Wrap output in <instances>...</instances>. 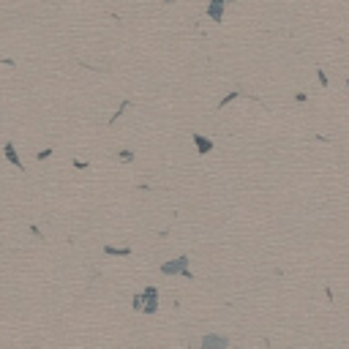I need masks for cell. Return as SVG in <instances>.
<instances>
[{
  "label": "cell",
  "instance_id": "6da1fadb",
  "mask_svg": "<svg viewBox=\"0 0 349 349\" xmlns=\"http://www.w3.org/2000/svg\"><path fill=\"white\" fill-rule=\"evenodd\" d=\"M134 308H137V311H145V314H156L158 311V289L145 287L142 295L134 297Z\"/></svg>",
  "mask_w": 349,
  "mask_h": 349
},
{
  "label": "cell",
  "instance_id": "7a4b0ae2",
  "mask_svg": "<svg viewBox=\"0 0 349 349\" xmlns=\"http://www.w3.org/2000/svg\"><path fill=\"white\" fill-rule=\"evenodd\" d=\"M161 273L164 276H191V270H188V257L169 259L166 265H161Z\"/></svg>",
  "mask_w": 349,
  "mask_h": 349
},
{
  "label": "cell",
  "instance_id": "3957f363",
  "mask_svg": "<svg viewBox=\"0 0 349 349\" xmlns=\"http://www.w3.org/2000/svg\"><path fill=\"white\" fill-rule=\"evenodd\" d=\"M227 3L229 0H210V6H208V17L213 22H221L224 19V9H227Z\"/></svg>",
  "mask_w": 349,
  "mask_h": 349
},
{
  "label": "cell",
  "instance_id": "277c9868",
  "mask_svg": "<svg viewBox=\"0 0 349 349\" xmlns=\"http://www.w3.org/2000/svg\"><path fill=\"white\" fill-rule=\"evenodd\" d=\"M200 344H202V349H227L229 341L224 336H205Z\"/></svg>",
  "mask_w": 349,
  "mask_h": 349
},
{
  "label": "cell",
  "instance_id": "5b68a950",
  "mask_svg": "<svg viewBox=\"0 0 349 349\" xmlns=\"http://www.w3.org/2000/svg\"><path fill=\"white\" fill-rule=\"evenodd\" d=\"M3 153H6V158H9L14 166H17V169H25V166H22V161H19V156H17V147H14V142H6V145H3Z\"/></svg>",
  "mask_w": 349,
  "mask_h": 349
},
{
  "label": "cell",
  "instance_id": "8992f818",
  "mask_svg": "<svg viewBox=\"0 0 349 349\" xmlns=\"http://www.w3.org/2000/svg\"><path fill=\"white\" fill-rule=\"evenodd\" d=\"M194 145H196V150L205 156V153H210V150H213V139L202 137V134H194Z\"/></svg>",
  "mask_w": 349,
  "mask_h": 349
},
{
  "label": "cell",
  "instance_id": "52a82bcc",
  "mask_svg": "<svg viewBox=\"0 0 349 349\" xmlns=\"http://www.w3.org/2000/svg\"><path fill=\"white\" fill-rule=\"evenodd\" d=\"M120 158H123V161H131V158H134V156L129 153V150H120Z\"/></svg>",
  "mask_w": 349,
  "mask_h": 349
}]
</instances>
